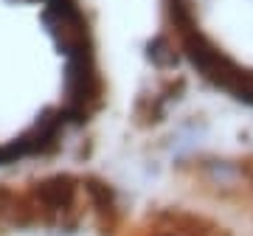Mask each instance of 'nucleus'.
<instances>
[{
    "label": "nucleus",
    "instance_id": "f03ea898",
    "mask_svg": "<svg viewBox=\"0 0 253 236\" xmlns=\"http://www.w3.org/2000/svg\"><path fill=\"white\" fill-rule=\"evenodd\" d=\"M180 183L219 202L253 234V149L208 160H186L180 163Z\"/></svg>",
    "mask_w": 253,
    "mask_h": 236
},
{
    "label": "nucleus",
    "instance_id": "f257e3e1",
    "mask_svg": "<svg viewBox=\"0 0 253 236\" xmlns=\"http://www.w3.org/2000/svg\"><path fill=\"white\" fill-rule=\"evenodd\" d=\"M144 56L149 87L138 101L144 124L174 110L183 124L242 129V152L253 149V0H155Z\"/></svg>",
    "mask_w": 253,
    "mask_h": 236
}]
</instances>
